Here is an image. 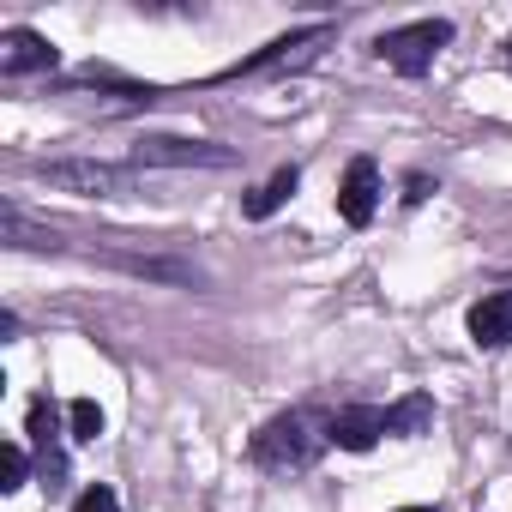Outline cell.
<instances>
[{"label": "cell", "mask_w": 512, "mask_h": 512, "mask_svg": "<svg viewBox=\"0 0 512 512\" xmlns=\"http://www.w3.org/2000/svg\"><path fill=\"white\" fill-rule=\"evenodd\" d=\"M25 470H31L25 464V446H0V488H7V494L25 488Z\"/></svg>", "instance_id": "13"}, {"label": "cell", "mask_w": 512, "mask_h": 512, "mask_svg": "<svg viewBox=\"0 0 512 512\" xmlns=\"http://www.w3.org/2000/svg\"><path fill=\"white\" fill-rule=\"evenodd\" d=\"M374 211H380V169H374V157H356L344 169V187H338V217L350 229H368Z\"/></svg>", "instance_id": "5"}, {"label": "cell", "mask_w": 512, "mask_h": 512, "mask_svg": "<svg viewBox=\"0 0 512 512\" xmlns=\"http://www.w3.org/2000/svg\"><path fill=\"white\" fill-rule=\"evenodd\" d=\"M470 338H476L482 350H506V344H512V296H506V290H494V296H482V302L470 308Z\"/></svg>", "instance_id": "9"}, {"label": "cell", "mask_w": 512, "mask_h": 512, "mask_svg": "<svg viewBox=\"0 0 512 512\" xmlns=\"http://www.w3.org/2000/svg\"><path fill=\"white\" fill-rule=\"evenodd\" d=\"M506 67H512V43H506Z\"/></svg>", "instance_id": "17"}, {"label": "cell", "mask_w": 512, "mask_h": 512, "mask_svg": "<svg viewBox=\"0 0 512 512\" xmlns=\"http://www.w3.org/2000/svg\"><path fill=\"white\" fill-rule=\"evenodd\" d=\"M67 422H73V440H97V434H103V410H97V398H73Z\"/></svg>", "instance_id": "12"}, {"label": "cell", "mask_w": 512, "mask_h": 512, "mask_svg": "<svg viewBox=\"0 0 512 512\" xmlns=\"http://www.w3.org/2000/svg\"><path fill=\"white\" fill-rule=\"evenodd\" d=\"M37 181L61 187V193H79V199H127L139 193V175L127 163H97V157H55V163H31Z\"/></svg>", "instance_id": "2"}, {"label": "cell", "mask_w": 512, "mask_h": 512, "mask_svg": "<svg viewBox=\"0 0 512 512\" xmlns=\"http://www.w3.org/2000/svg\"><path fill=\"white\" fill-rule=\"evenodd\" d=\"M380 434H386V410H374V404H350L326 422V440L344 446V452H368Z\"/></svg>", "instance_id": "7"}, {"label": "cell", "mask_w": 512, "mask_h": 512, "mask_svg": "<svg viewBox=\"0 0 512 512\" xmlns=\"http://www.w3.org/2000/svg\"><path fill=\"white\" fill-rule=\"evenodd\" d=\"M446 43H452V25H446V19H416V25H404V31H386V37L374 43V55H380L386 67H398L404 79H422Z\"/></svg>", "instance_id": "3"}, {"label": "cell", "mask_w": 512, "mask_h": 512, "mask_svg": "<svg viewBox=\"0 0 512 512\" xmlns=\"http://www.w3.org/2000/svg\"><path fill=\"white\" fill-rule=\"evenodd\" d=\"M133 163H139V169H229L235 151H229V145H211V139L151 133V139L133 145Z\"/></svg>", "instance_id": "4"}, {"label": "cell", "mask_w": 512, "mask_h": 512, "mask_svg": "<svg viewBox=\"0 0 512 512\" xmlns=\"http://www.w3.org/2000/svg\"><path fill=\"white\" fill-rule=\"evenodd\" d=\"M332 37V25H314V31H290V37H278V43H266L260 55H247V61H235L223 79H241V73H266V67H284V61H302L314 43H326Z\"/></svg>", "instance_id": "8"}, {"label": "cell", "mask_w": 512, "mask_h": 512, "mask_svg": "<svg viewBox=\"0 0 512 512\" xmlns=\"http://www.w3.org/2000/svg\"><path fill=\"white\" fill-rule=\"evenodd\" d=\"M73 512H121V500H115V488H85L73 500Z\"/></svg>", "instance_id": "15"}, {"label": "cell", "mask_w": 512, "mask_h": 512, "mask_svg": "<svg viewBox=\"0 0 512 512\" xmlns=\"http://www.w3.org/2000/svg\"><path fill=\"white\" fill-rule=\"evenodd\" d=\"M398 512H434V506H398Z\"/></svg>", "instance_id": "16"}, {"label": "cell", "mask_w": 512, "mask_h": 512, "mask_svg": "<svg viewBox=\"0 0 512 512\" xmlns=\"http://www.w3.org/2000/svg\"><path fill=\"white\" fill-rule=\"evenodd\" d=\"M31 434H37V446L49 452V440H55V410H49V398L31 404Z\"/></svg>", "instance_id": "14"}, {"label": "cell", "mask_w": 512, "mask_h": 512, "mask_svg": "<svg viewBox=\"0 0 512 512\" xmlns=\"http://www.w3.org/2000/svg\"><path fill=\"white\" fill-rule=\"evenodd\" d=\"M55 61H61V49H55L49 37L25 31V25L0 37V73H7V79H25V73H55Z\"/></svg>", "instance_id": "6"}, {"label": "cell", "mask_w": 512, "mask_h": 512, "mask_svg": "<svg viewBox=\"0 0 512 512\" xmlns=\"http://www.w3.org/2000/svg\"><path fill=\"white\" fill-rule=\"evenodd\" d=\"M320 446H326V434H314V422L302 410H284L247 440V458L260 470H272V476H290V470H308L320 458Z\"/></svg>", "instance_id": "1"}, {"label": "cell", "mask_w": 512, "mask_h": 512, "mask_svg": "<svg viewBox=\"0 0 512 512\" xmlns=\"http://www.w3.org/2000/svg\"><path fill=\"white\" fill-rule=\"evenodd\" d=\"M428 422H434V398H422V392L386 410V434H422Z\"/></svg>", "instance_id": "11"}, {"label": "cell", "mask_w": 512, "mask_h": 512, "mask_svg": "<svg viewBox=\"0 0 512 512\" xmlns=\"http://www.w3.org/2000/svg\"><path fill=\"white\" fill-rule=\"evenodd\" d=\"M296 181H302V175H296V163H284V169H278V175H272L266 187H253V193L241 199V211H247L253 223H260V217H272V211H278V205H284V199L296 193Z\"/></svg>", "instance_id": "10"}]
</instances>
